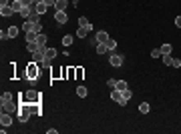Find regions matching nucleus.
<instances>
[{
	"instance_id": "obj_21",
	"label": "nucleus",
	"mask_w": 181,
	"mask_h": 134,
	"mask_svg": "<svg viewBox=\"0 0 181 134\" xmlns=\"http://www.w3.org/2000/svg\"><path fill=\"white\" fill-rule=\"evenodd\" d=\"M0 102H2V104H6V102H12V94H10V92H4V94L0 96Z\"/></svg>"
},
{
	"instance_id": "obj_17",
	"label": "nucleus",
	"mask_w": 181,
	"mask_h": 134,
	"mask_svg": "<svg viewBox=\"0 0 181 134\" xmlns=\"http://www.w3.org/2000/svg\"><path fill=\"white\" fill-rule=\"evenodd\" d=\"M10 6H12V8H14V12H20V10H22V8H24V6H22V2H20V0H12V2H10Z\"/></svg>"
},
{
	"instance_id": "obj_42",
	"label": "nucleus",
	"mask_w": 181,
	"mask_h": 134,
	"mask_svg": "<svg viewBox=\"0 0 181 134\" xmlns=\"http://www.w3.org/2000/svg\"><path fill=\"white\" fill-rule=\"evenodd\" d=\"M175 26H177V28H181V16H177V18H175Z\"/></svg>"
},
{
	"instance_id": "obj_32",
	"label": "nucleus",
	"mask_w": 181,
	"mask_h": 134,
	"mask_svg": "<svg viewBox=\"0 0 181 134\" xmlns=\"http://www.w3.org/2000/svg\"><path fill=\"white\" fill-rule=\"evenodd\" d=\"M32 32L40 34V32H42V24H40V22H34V24H32Z\"/></svg>"
},
{
	"instance_id": "obj_22",
	"label": "nucleus",
	"mask_w": 181,
	"mask_h": 134,
	"mask_svg": "<svg viewBox=\"0 0 181 134\" xmlns=\"http://www.w3.org/2000/svg\"><path fill=\"white\" fill-rule=\"evenodd\" d=\"M107 48H109V52H115V48H117V40L109 38V40H107Z\"/></svg>"
},
{
	"instance_id": "obj_10",
	"label": "nucleus",
	"mask_w": 181,
	"mask_h": 134,
	"mask_svg": "<svg viewBox=\"0 0 181 134\" xmlns=\"http://www.w3.org/2000/svg\"><path fill=\"white\" fill-rule=\"evenodd\" d=\"M0 124L4 126V128H8L12 124V114L10 112H2V116H0Z\"/></svg>"
},
{
	"instance_id": "obj_19",
	"label": "nucleus",
	"mask_w": 181,
	"mask_h": 134,
	"mask_svg": "<svg viewBox=\"0 0 181 134\" xmlns=\"http://www.w3.org/2000/svg\"><path fill=\"white\" fill-rule=\"evenodd\" d=\"M159 50H161V56H163V54H171V50H173V46H171V44H163V46H161V48H159Z\"/></svg>"
},
{
	"instance_id": "obj_16",
	"label": "nucleus",
	"mask_w": 181,
	"mask_h": 134,
	"mask_svg": "<svg viewBox=\"0 0 181 134\" xmlns=\"http://www.w3.org/2000/svg\"><path fill=\"white\" fill-rule=\"evenodd\" d=\"M79 26L87 28V30H90V28H93V26H90V22L87 20V16H80V18H79Z\"/></svg>"
},
{
	"instance_id": "obj_8",
	"label": "nucleus",
	"mask_w": 181,
	"mask_h": 134,
	"mask_svg": "<svg viewBox=\"0 0 181 134\" xmlns=\"http://www.w3.org/2000/svg\"><path fill=\"white\" fill-rule=\"evenodd\" d=\"M18 108H20V102L16 104V102H6V104H2V112H18Z\"/></svg>"
},
{
	"instance_id": "obj_6",
	"label": "nucleus",
	"mask_w": 181,
	"mask_h": 134,
	"mask_svg": "<svg viewBox=\"0 0 181 134\" xmlns=\"http://www.w3.org/2000/svg\"><path fill=\"white\" fill-rule=\"evenodd\" d=\"M24 96H26V98H24V102H28V104H34V102H40V96H42V94H36L34 90H28Z\"/></svg>"
},
{
	"instance_id": "obj_9",
	"label": "nucleus",
	"mask_w": 181,
	"mask_h": 134,
	"mask_svg": "<svg viewBox=\"0 0 181 134\" xmlns=\"http://www.w3.org/2000/svg\"><path fill=\"white\" fill-rule=\"evenodd\" d=\"M55 20H57L58 24H67V20H68L67 10H57L55 12Z\"/></svg>"
},
{
	"instance_id": "obj_3",
	"label": "nucleus",
	"mask_w": 181,
	"mask_h": 134,
	"mask_svg": "<svg viewBox=\"0 0 181 134\" xmlns=\"http://www.w3.org/2000/svg\"><path fill=\"white\" fill-rule=\"evenodd\" d=\"M123 62H125L123 54H117V52H111V56H109V64H111V66L119 68V66H123Z\"/></svg>"
},
{
	"instance_id": "obj_37",
	"label": "nucleus",
	"mask_w": 181,
	"mask_h": 134,
	"mask_svg": "<svg viewBox=\"0 0 181 134\" xmlns=\"http://www.w3.org/2000/svg\"><path fill=\"white\" fill-rule=\"evenodd\" d=\"M107 84H109V88H115V86H117V80H115V78H109V80H107Z\"/></svg>"
},
{
	"instance_id": "obj_4",
	"label": "nucleus",
	"mask_w": 181,
	"mask_h": 134,
	"mask_svg": "<svg viewBox=\"0 0 181 134\" xmlns=\"http://www.w3.org/2000/svg\"><path fill=\"white\" fill-rule=\"evenodd\" d=\"M111 98H113L115 102H119L121 106H125V104H127V98L123 96V92H121V90H117V88H113V92H111Z\"/></svg>"
},
{
	"instance_id": "obj_39",
	"label": "nucleus",
	"mask_w": 181,
	"mask_h": 134,
	"mask_svg": "<svg viewBox=\"0 0 181 134\" xmlns=\"http://www.w3.org/2000/svg\"><path fill=\"white\" fill-rule=\"evenodd\" d=\"M75 74H77V70H73V68H68V70H67V76H68V78H73Z\"/></svg>"
},
{
	"instance_id": "obj_14",
	"label": "nucleus",
	"mask_w": 181,
	"mask_h": 134,
	"mask_svg": "<svg viewBox=\"0 0 181 134\" xmlns=\"http://www.w3.org/2000/svg\"><path fill=\"white\" fill-rule=\"evenodd\" d=\"M67 8H68V0H57L55 10H67Z\"/></svg>"
},
{
	"instance_id": "obj_20",
	"label": "nucleus",
	"mask_w": 181,
	"mask_h": 134,
	"mask_svg": "<svg viewBox=\"0 0 181 134\" xmlns=\"http://www.w3.org/2000/svg\"><path fill=\"white\" fill-rule=\"evenodd\" d=\"M115 88H117V90H121V92H123V90H127V88H129V84H127L125 80H117V86H115Z\"/></svg>"
},
{
	"instance_id": "obj_25",
	"label": "nucleus",
	"mask_w": 181,
	"mask_h": 134,
	"mask_svg": "<svg viewBox=\"0 0 181 134\" xmlns=\"http://www.w3.org/2000/svg\"><path fill=\"white\" fill-rule=\"evenodd\" d=\"M18 32H20V30H18L16 26H10V28H8V36H10V38H16Z\"/></svg>"
},
{
	"instance_id": "obj_24",
	"label": "nucleus",
	"mask_w": 181,
	"mask_h": 134,
	"mask_svg": "<svg viewBox=\"0 0 181 134\" xmlns=\"http://www.w3.org/2000/svg\"><path fill=\"white\" fill-rule=\"evenodd\" d=\"M77 94H79L80 98H85V96H87V94H89V90L85 88V86H77Z\"/></svg>"
},
{
	"instance_id": "obj_18",
	"label": "nucleus",
	"mask_w": 181,
	"mask_h": 134,
	"mask_svg": "<svg viewBox=\"0 0 181 134\" xmlns=\"http://www.w3.org/2000/svg\"><path fill=\"white\" fill-rule=\"evenodd\" d=\"M32 20H26V22L22 24V32H32Z\"/></svg>"
},
{
	"instance_id": "obj_28",
	"label": "nucleus",
	"mask_w": 181,
	"mask_h": 134,
	"mask_svg": "<svg viewBox=\"0 0 181 134\" xmlns=\"http://www.w3.org/2000/svg\"><path fill=\"white\" fill-rule=\"evenodd\" d=\"M139 112H141V114H147L149 112V104L147 102H141V104H139Z\"/></svg>"
},
{
	"instance_id": "obj_1",
	"label": "nucleus",
	"mask_w": 181,
	"mask_h": 134,
	"mask_svg": "<svg viewBox=\"0 0 181 134\" xmlns=\"http://www.w3.org/2000/svg\"><path fill=\"white\" fill-rule=\"evenodd\" d=\"M38 76H40V68H38V64L36 62H30L28 66H26V78H28V82H36L38 80Z\"/></svg>"
},
{
	"instance_id": "obj_34",
	"label": "nucleus",
	"mask_w": 181,
	"mask_h": 134,
	"mask_svg": "<svg viewBox=\"0 0 181 134\" xmlns=\"http://www.w3.org/2000/svg\"><path fill=\"white\" fill-rule=\"evenodd\" d=\"M8 38H10V36H8V30H2V32H0V40H2V42L8 40Z\"/></svg>"
},
{
	"instance_id": "obj_23",
	"label": "nucleus",
	"mask_w": 181,
	"mask_h": 134,
	"mask_svg": "<svg viewBox=\"0 0 181 134\" xmlns=\"http://www.w3.org/2000/svg\"><path fill=\"white\" fill-rule=\"evenodd\" d=\"M107 52H109L107 44H97V54H107Z\"/></svg>"
},
{
	"instance_id": "obj_5",
	"label": "nucleus",
	"mask_w": 181,
	"mask_h": 134,
	"mask_svg": "<svg viewBox=\"0 0 181 134\" xmlns=\"http://www.w3.org/2000/svg\"><path fill=\"white\" fill-rule=\"evenodd\" d=\"M45 50H46V46H45V48L40 46L36 52H32V62H36V64H42V62H45Z\"/></svg>"
},
{
	"instance_id": "obj_2",
	"label": "nucleus",
	"mask_w": 181,
	"mask_h": 134,
	"mask_svg": "<svg viewBox=\"0 0 181 134\" xmlns=\"http://www.w3.org/2000/svg\"><path fill=\"white\" fill-rule=\"evenodd\" d=\"M30 114H32L30 104H28V102H20V108H18V120H20V122H28Z\"/></svg>"
},
{
	"instance_id": "obj_43",
	"label": "nucleus",
	"mask_w": 181,
	"mask_h": 134,
	"mask_svg": "<svg viewBox=\"0 0 181 134\" xmlns=\"http://www.w3.org/2000/svg\"><path fill=\"white\" fill-rule=\"evenodd\" d=\"M77 78H83V68H77Z\"/></svg>"
},
{
	"instance_id": "obj_26",
	"label": "nucleus",
	"mask_w": 181,
	"mask_h": 134,
	"mask_svg": "<svg viewBox=\"0 0 181 134\" xmlns=\"http://www.w3.org/2000/svg\"><path fill=\"white\" fill-rule=\"evenodd\" d=\"M26 48H28V52H30V54H32V52H36V50H38V48H40V46L36 44V42H28V44H26Z\"/></svg>"
},
{
	"instance_id": "obj_41",
	"label": "nucleus",
	"mask_w": 181,
	"mask_h": 134,
	"mask_svg": "<svg viewBox=\"0 0 181 134\" xmlns=\"http://www.w3.org/2000/svg\"><path fill=\"white\" fill-rule=\"evenodd\" d=\"M123 96L127 98V100H129V98H131V90H129V88H127V90H123Z\"/></svg>"
},
{
	"instance_id": "obj_29",
	"label": "nucleus",
	"mask_w": 181,
	"mask_h": 134,
	"mask_svg": "<svg viewBox=\"0 0 181 134\" xmlns=\"http://www.w3.org/2000/svg\"><path fill=\"white\" fill-rule=\"evenodd\" d=\"M36 32H26V42H36Z\"/></svg>"
},
{
	"instance_id": "obj_44",
	"label": "nucleus",
	"mask_w": 181,
	"mask_h": 134,
	"mask_svg": "<svg viewBox=\"0 0 181 134\" xmlns=\"http://www.w3.org/2000/svg\"><path fill=\"white\" fill-rule=\"evenodd\" d=\"M12 0H0V6H6V4H10Z\"/></svg>"
},
{
	"instance_id": "obj_13",
	"label": "nucleus",
	"mask_w": 181,
	"mask_h": 134,
	"mask_svg": "<svg viewBox=\"0 0 181 134\" xmlns=\"http://www.w3.org/2000/svg\"><path fill=\"white\" fill-rule=\"evenodd\" d=\"M34 6H36V12H38L40 16H42V14H45V12L48 10V6H46L45 2H34Z\"/></svg>"
},
{
	"instance_id": "obj_11",
	"label": "nucleus",
	"mask_w": 181,
	"mask_h": 134,
	"mask_svg": "<svg viewBox=\"0 0 181 134\" xmlns=\"http://www.w3.org/2000/svg\"><path fill=\"white\" fill-rule=\"evenodd\" d=\"M12 14H16V12H14V8H12L10 4H6V6H0V16L8 18V16H12Z\"/></svg>"
},
{
	"instance_id": "obj_7",
	"label": "nucleus",
	"mask_w": 181,
	"mask_h": 134,
	"mask_svg": "<svg viewBox=\"0 0 181 134\" xmlns=\"http://www.w3.org/2000/svg\"><path fill=\"white\" fill-rule=\"evenodd\" d=\"M55 58H57V50H55V48H46L45 50V62H42V64H50Z\"/></svg>"
},
{
	"instance_id": "obj_36",
	"label": "nucleus",
	"mask_w": 181,
	"mask_h": 134,
	"mask_svg": "<svg viewBox=\"0 0 181 134\" xmlns=\"http://www.w3.org/2000/svg\"><path fill=\"white\" fill-rule=\"evenodd\" d=\"M159 56H161V50H159V48L151 50V58H159Z\"/></svg>"
},
{
	"instance_id": "obj_12",
	"label": "nucleus",
	"mask_w": 181,
	"mask_h": 134,
	"mask_svg": "<svg viewBox=\"0 0 181 134\" xmlns=\"http://www.w3.org/2000/svg\"><path fill=\"white\" fill-rule=\"evenodd\" d=\"M95 40H97V44H107V40H109V34L105 32V30H101V32H97Z\"/></svg>"
},
{
	"instance_id": "obj_38",
	"label": "nucleus",
	"mask_w": 181,
	"mask_h": 134,
	"mask_svg": "<svg viewBox=\"0 0 181 134\" xmlns=\"http://www.w3.org/2000/svg\"><path fill=\"white\" fill-rule=\"evenodd\" d=\"M20 2H22V6H26V8H28V6H32V4H34V0H20Z\"/></svg>"
},
{
	"instance_id": "obj_27",
	"label": "nucleus",
	"mask_w": 181,
	"mask_h": 134,
	"mask_svg": "<svg viewBox=\"0 0 181 134\" xmlns=\"http://www.w3.org/2000/svg\"><path fill=\"white\" fill-rule=\"evenodd\" d=\"M89 32H90V30H87V28H83V26H79V30H77V36H79V38H85V36H87Z\"/></svg>"
},
{
	"instance_id": "obj_33",
	"label": "nucleus",
	"mask_w": 181,
	"mask_h": 134,
	"mask_svg": "<svg viewBox=\"0 0 181 134\" xmlns=\"http://www.w3.org/2000/svg\"><path fill=\"white\" fill-rule=\"evenodd\" d=\"M62 44L70 46V44H73V36H65V38H62Z\"/></svg>"
},
{
	"instance_id": "obj_40",
	"label": "nucleus",
	"mask_w": 181,
	"mask_h": 134,
	"mask_svg": "<svg viewBox=\"0 0 181 134\" xmlns=\"http://www.w3.org/2000/svg\"><path fill=\"white\" fill-rule=\"evenodd\" d=\"M173 66H175V68H181V60H179V58H173Z\"/></svg>"
},
{
	"instance_id": "obj_35",
	"label": "nucleus",
	"mask_w": 181,
	"mask_h": 134,
	"mask_svg": "<svg viewBox=\"0 0 181 134\" xmlns=\"http://www.w3.org/2000/svg\"><path fill=\"white\" fill-rule=\"evenodd\" d=\"M42 2H45L48 8H55V4H57V0H42Z\"/></svg>"
},
{
	"instance_id": "obj_15",
	"label": "nucleus",
	"mask_w": 181,
	"mask_h": 134,
	"mask_svg": "<svg viewBox=\"0 0 181 134\" xmlns=\"http://www.w3.org/2000/svg\"><path fill=\"white\" fill-rule=\"evenodd\" d=\"M46 42H48L46 34H42V32H40L38 36H36V44H38V46H42V48H45V46H46Z\"/></svg>"
},
{
	"instance_id": "obj_31",
	"label": "nucleus",
	"mask_w": 181,
	"mask_h": 134,
	"mask_svg": "<svg viewBox=\"0 0 181 134\" xmlns=\"http://www.w3.org/2000/svg\"><path fill=\"white\" fill-rule=\"evenodd\" d=\"M18 14H20V16H24V18L28 20V16H30V6H28V8L24 6V8H22V10H20V12H18Z\"/></svg>"
},
{
	"instance_id": "obj_30",
	"label": "nucleus",
	"mask_w": 181,
	"mask_h": 134,
	"mask_svg": "<svg viewBox=\"0 0 181 134\" xmlns=\"http://www.w3.org/2000/svg\"><path fill=\"white\" fill-rule=\"evenodd\" d=\"M163 64H169V66H173V56H171V54H163Z\"/></svg>"
}]
</instances>
